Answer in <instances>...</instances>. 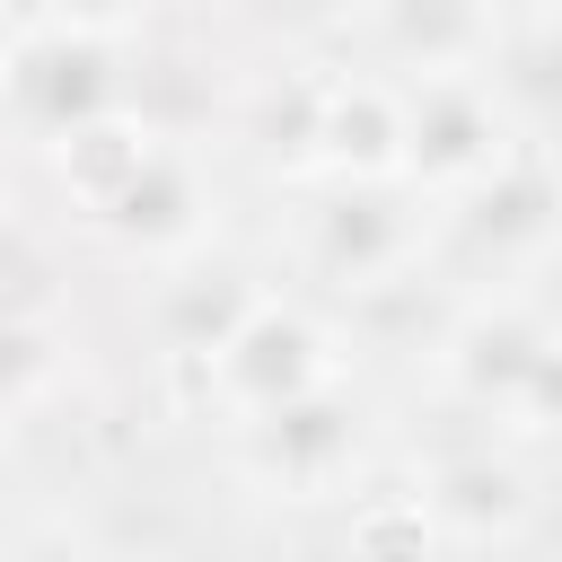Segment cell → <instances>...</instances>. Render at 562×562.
Returning a JSON list of instances; mask_svg holds the SVG:
<instances>
[{
  "mask_svg": "<svg viewBox=\"0 0 562 562\" xmlns=\"http://www.w3.org/2000/svg\"><path fill=\"white\" fill-rule=\"evenodd\" d=\"M430 369H439V395L457 413H474L492 439L536 457L553 439V307H544V272L483 281L448 316Z\"/></svg>",
  "mask_w": 562,
  "mask_h": 562,
  "instance_id": "cell-1",
  "label": "cell"
},
{
  "mask_svg": "<svg viewBox=\"0 0 562 562\" xmlns=\"http://www.w3.org/2000/svg\"><path fill=\"white\" fill-rule=\"evenodd\" d=\"M167 369L193 386V404H211L220 422H237V413H272V404H290V395H316V386L351 378V351H342V334H334L307 299L255 290L246 316H237L202 360H167Z\"/></svg>",
  "mask_w": 562,
  "mask_h": 562,
  "instance_id": "cell-2",
  "label": "cell"
},
{
  "mask_svg": "<svg viewBox=\"0 0 562 562\" xmlns=\"http://www.w3.org/2000/svg\"><path fill=\"white\" fill-rule=\"evenodd\" d=\"M228 465L246 492H272V501H351V483L369 465V404L351 395V378H334L272 413H237Z\"/></svg>",
  "mask_w": 562,
  "mask_h": 562,
  "instance_id": "cell-3",
  "label": "cell"
},
{
  "mask_svg": "<svg viewBox=\"0 0 562 562\" xmlns=\"http://www.w3.org/2000/svg\"><path fill=\"white\" fill-rule=\"evenodd\" d=\"M527 140L509 97L483 79V70H439V79H404V184L422 202H457L474 193L483 176H501Z\"/></svg>",
  "mask_w": 562,
  "mask_h": 562,
  "instance_id": "cell-4",
  "label": "cell"
},
{
  "mask_svg": "<svg viewBox=\"0 0 562 562\" xmlns=\"http://www.w3.org/2000/svg\"><path fill=\"white\" fill-rule=\"evenodd\" d=\"M132 105L123 88V44L114 35H79V26H53V18H18L0 35V123L18 140H61L97 114Z\"/></svg>",
  "mask_w": 562,
  "mask_h": 562,
  "instance_id": "cell-5",
  "label": "cell"
},
{
  "mask_svg": "<svg viewBox=\"0 0 562 562\" xmlns=\"http://www.w3.org/2000/svg\"><path fill=\"white\" fill-rule=\"evenodd\" d=\"M430 255V202L413 184H325V202L299 211V263L325 290H395Z\"/></svg>",
  "mask_w": 562,
  "mask_h": 562,
  "instance_id": "cell-6",
  "label": "cell"
},
{
  "mask_svg": "<svg viewBox=\"0 0 562 562\" xmlns=\"http://www.w3.org/2000/svg\"><path fill=\"white\" fill-rule=\"evenodd\" d=\"M413 492L448 553H509L536 518V457L509 439H465V448H439Z\"/></svg>",
  "mask_w": 562,
  "mask_h": 562,
  "instance_id": "cell-7",
  "label": "cell"
},
{
  "mask_svg": "<svg viewBox=\"0 0 562 562\" xmlns=\"http://www.w3.org/2000/svg\"><path fill=\"white\" fill-rule=\"evenodd\" d=\"M316 184H404V79L386 70H316L307 158Z\"/></svg>",
  "mask_w": 562,
  "mask_h": 562,
  "instance_id": "cell-8",
  "label": "cell"
},
{
  "mask_svg": "<svg viewBox=\"0 0 562 562\" xmlns=\"http://www.w3.org/2000/svg\"><path fill=\"white\" fill-rule=\"evenodd\" d=\"M211 211H220V184H211V167L193 158V149H176V140H158L149 149V167L88 220L114 255H132V263H184V255H202L211 246Z\"/></svg>",
  "mask_w": 562,
  "mask_h": 562,
  "instance_id": "cell-9",
  "label": "cell"
},
{
  "mask_svg": "<svg viewBox=\"0 0 562 562\" xmlns=\"http://www.w3.org/2000/svg\"><path fill=\"white\" fill-rule=\"evenodd\" d=\"M360 26L395 79H439V70H483L509 18L501 0H369Z\"/></svg>",
  "mask_w": 562,
  "mask_h": 562,
  "instance_id": "cell-10",
  "label": "cell"
},
{
  "mask_svg": "<svg viewBox=\"0 0 562 562\" xmlns=\"http://www.w3.org/2000/svg\"><path fill=\"white\" fill-rule=\"evenodd\" d=\"M167 132L140 114V105H114V114H97V123H79V132H61V140H44V167H53V184H61V202L79 211V220H97L140 167H149V149H158Z\"/></svg>",
  "mask_w": 562,
  "mask_h": 562,
  "instance_id": "cell-11",
  "label": "cell"
},
{
  "mask_svg": "<svg viewBox=\"0 0 562 562\" xmlns=\"http://www.w3.org/2000/svg\"><path fill=\"white\" fill-rule=\"evenodd\" d=\"M167 272H176V281H167V299H158V342H167V360H202V351L246 316L255 281L228 272V263H202V255H184V263H167Z\"/></svg>",
  "mask_w": 562,
  "mask_h": 562,
  "instance_id": "cell-12",
  "label": "cell"
},
{
  "mask_svg": "<svg viewBox=\"0 0 562 562\" xmlns=\"http://www.w3.org/2000/svg\"><path fill=\"white\" fill-rule=\"evenodd\" d=\"M61 378H70V334L53 316L0 307V422H26Z\"/></svg>",
  "mask_w": 562,
  "mask_h": 562,
  "instance_id": "cell-13",
  "label": "cell"
},
{
  "mask_svg": "<svg viewBox=\"0 0 562 562\" xmlns=\"http://www.w3.org/2000/svg\"><path fill=\"white\" fill-rule=\"evenodd\" d=\"M439 553H448V544H439V527H430V509H422L413 483H395V492H360V501H351L342 562H439Z\"/></svg>",
  "mask_w": 562,
  "mask_h": 562,
  "instance_id": "cell-14",
  "label": "cell"
},
{
  "mask_svg": "<svg viewBox=\"0 0 562 562\" xmlns=\"http://www.w3.org/2000/svg\"><path fill=\"white\" fill-rule=\"evenodd\" d=\"M149 9H158V0H35L26 18H53V26H79V35H114V44H123Z\"/></svg>",
  "mask_w": 562,
  "mask_h": 562,
  "instance_id": "cell-15",
  "label": "cell"
},
{
  "mask_svg": "<svg viewBox=\"0 0 562 562\" xmlns=\"http://www.w3.org/2000/svg\"><path fill=\"white\" fill-rule=\"evenodd\" d=\"M0 562H97V553H88V536H70V527L44 518V527H18L0 544Z\"/></svg>",
  "mask_w": 562,
  "mask_h": 562,
  "instance_id": "cell-16",
  "label": "cell"
},
{
  "mask_svg": "<svg viewBox=\"0 0 562 562\" xmlns=\"http://www.w3.org/2000/svg\"><path fill=\"white\" fill-rule=\"evenodd\" d=\"M9 211H18V176H9V158H0V228H9Z\"/></svg>",
  "mask_w": 562,
  "mask_h": 562,
  "instance_id": "cell-17",
  "label": "cell"
},
{
  "mask_svg": "<svg viewBox=\"0 0 562 562\" xmlns=\"http://www.w3.org/2000/svg\"><path fill=\"white\" fill-rule=\"evenodd\" d=\"M501 562H536V553H501Z\"/></svg>",
  "mask_w": 562,
  "mask_h": 562,
  "instance_id": "cell-18",
  "label": "cell"
},
{
  "mask_svg": "<svg viewBox=\"0 0 562 562\" xmlns=\"http://www.w3.org/2000/svg\"><path fill=\"white\" fill-rule=\"evenodd\" d=\"M0 439H9V422H0Z\"/></svg>",
  "mask_w": 562,
  "mask_h": 562,
  "instance_id": "cell-19",
  "label": "cell"
}]
</instances>
